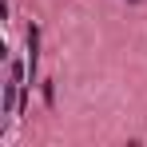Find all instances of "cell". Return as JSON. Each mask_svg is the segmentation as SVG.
<instances>
[]
</instances>
